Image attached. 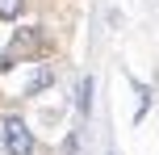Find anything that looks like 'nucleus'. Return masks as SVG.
Here are the masks:
<instances>
[{
	"mask_svg": "<svg viewBox=\"0 0 159 155\" xmlns=\"http://www.w3.org/2000/svg\"><path fill=\"white\" fill-rule=\"evenodd\" d=\"M0 143H4L8 155H34V130L25 126V117L8 113L4 122H0Z\"/></svg>",
	"mask_w": 159,
	"mask_h": 155,
	"instance_id": "obj_1",
	"label": "nucleus"
},
{
	"mask_svg": "<svg viewBox=\"0 0 159 155\" xmlns=\"http://www.w3.org/2000/svg\"><path fill=\"white\" fill-rule=\"evenodd\" d=\"M8 50V55H38V50H42V30H21V34H17V38H13V46H4Z\"/></svg>",
	"mask_w": 159,
	"mask_h": 155,
	"instance_id": "obj_2",
	"label": "nucleus"
},
{
	"mask_svg": "<svg viewBox=\"0 0 159 155\" xmlns=\"http://www.w3.org/2000/svg\"><path fill=\"white\" fill-rule=\"evenodd\" d=\"M50 80H55V75H50V67H38V75H34V80L25 84V97H34V92H42V88H50Z\"/></svg>",
	"mask_w": 159,
	"mask_h": 155,
	"instance_id": "obj_3",
	"label": "nucleus"
},
{
	"mask_svg": "<svg viewBox=\"0 0 159 155\" xmlns=\"http://www.w3.org/2000/svg\"><path fill=\"white\" fill-rule=\"evenodd\" d=\"M88 109H92V75L80 80V113H88Z\"/></svg>",
	"mask_w": 159,
	"mask_h": 155,
	"instance_id": "obj_4",
	"label": "nucleus"
},
{
	"mask_svg": "<svg viewBox=\"0 0 159 155\" xmlns=\"http://www.w3.org/2000/svg\"><path fill=\"white\" fill-rule=\"evenodd\" d=\"M25 0H0V21H13V17H21Z\"/></svg>",
	"mask_w": 159,
	"mask_h": 155,
	"instance_id": "obj_5",
	"label": "nucleus"
},
{
	"mask_svg": "<svg viewBox=\"0 0 159 155\" xmlns=\"http://www.w3.org/2000/svg\"><path fill=\"white\" fill-rule=\"evenodd\" d=\"M13 63H17V59L8 55V50H0V71H8V67H13Z\"/></svg>",
	"mask_w": 159,
	"mask_h": 155,
	"instance_id": "obj_6",
	"label": "nucleus"
}]
</instances>
